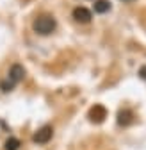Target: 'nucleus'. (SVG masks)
Returning a JSON list of instances; mask_svg holds the SVG:
<instances>
[{"instance_id":"20e7f679","label":"nucleus","mask_w":146,"mask_h":150,"mask_svg":"<svg viewBox=\"0 0 146 150\" xmlns=\"http://www.w3.org/2000/svg\"><path fill=\"white\" fill-rule=\"evenodd\" d=\"M105 118H107V109H105L103 105L96 104V105H93V107L89 109V120H91V122H95V123H102Z\"/></svg>"},{"instance_id":"f257e3e1","label":"nucleus","mask_w":146,"mask_h":150,"mask_svg":"<svg viewBox=\"0 0 146 150\" xmlns=\"http://www.w3.org/2000/svg\"><path fill=\"white\" fill-rule=\"evenodd\" d=\"M23 77H25V68L22 64H13L11 70H9V73H7V79L0 82V88H2V91L7 93V91H11L18 82H20Z\"/></svg>"},{"instance_id":"6e6552de","label":"nucleus","mask_w":146,"mask_h":150,"mask_svg":"<svg viewBox=\"0 0 146 150\" xmlns=\"http://www.w3.org/2000/svg\"><path fill=\"white\" fill-rule=\"evenodd\" d=\"M18 146H20V139H16V138H9L4 143V148L6 150H18Z\"/></svg>"},{"instance_id":"1a4fd4ad","label":"nucleus","mask_w":146,"mask_h":150,"mask_svg":"<svg viewBox=\"0 0 146 150\" xmlns=\"http://www.w3.org/2000/svg\"><path fill=\"white\" fill-rule=\"evenodd\" d=\"M139 75H141V79H144V81H146V66H141Z\"/></svg>"},{"instance_id":"9d476101","label":"nucleus","mask_w":146,"mask_h":150,"mask_svg":"<svg viewBox=\"0 0 146 150\" xmlns=\"http://www.w3.org/2000/svg\"><path fill=\"white\" fill-rule=\"evenodd\" d=\"M123 2H132V0H123Z\"/></svg>"},{"instance_id":"0eeeda50","label":"nucleus","mask_w":146,"mask_h":150,"mask_svg":"<svg viewBox=\"0 0 146 150\" xmlns=\"http://www.w3.org/2000/svg\"><path fill=\"white\" fill-rule=\"evenodd\" d=\"M109 9H111V2L109 0H96L95 2V13L103 14V13H109Z\"/></svg>"},{"instance_id":"423d86ee","label":"nucleus","mask_w":146,"mask_h":150,"mask_svg":"<svg viewBox=\"0 0 146 150\" xmlns=\"http://www.w3.org/2000/svg\"><path fill=\"white\" fill-rule=\"evenodd\" d=\"M132 122H134V112H132L130 109H121V111L118 112V123H119V125L126 127V125H130Z\"/></svg>"},{"instance_id":"7ed1b4c3","label":"nucleus","mask_w":146,"mask_h":150,"mask_svg":"<svg viewBox=\"0 0 146 150\" xmlns=\"http://www.w3.org/2000/svg\"><path fill=\"white\" fill-rule=\"evenodd\" d=\"M52 134H53V129L50 125H45V127H41L38 132L32 136V141L34 143H39V145H45V143H48L52 139Z\"/></svg>"},{"instance_id":"f03ea898","label":"nucleus","mask_w":146,"mask_h":150,"mask_svg":"<svg viewBox=\"0 0 146 150\" xmlns=\"http://www.w3.org/2000/svg\"><path fill=\"white\" fill-rule=\"evenodd\" d=\"M32 29H34V32H38L41 36H46V34L55 30V20H53L52 16H48V14L38 16L34 20V23H32Z\"/></svg>"},{"instance_id":"39448f33","label":"nucleus","mask_w":146,"mask_h":150,"mask_svg":"<svg viewBox=\"0 0 146 150\" xmlns=\"http://www.w3.org/2000/svg\"><path fill=\"white\" fill-rule=\"evenodd\" d=\"M73 18H75V22H79V23H89L91 18H93V14H91L89 9L79 6V7L73 9Z\"/></svg>"}]
</instances>
